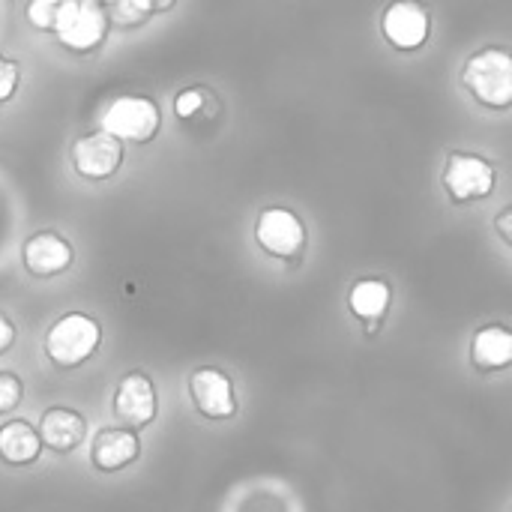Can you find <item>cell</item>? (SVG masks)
I'll use <instances>...</instances> for the list:
<instances>
[{"instance_id":"1","label":"cell","mask_w":512,"mask_h":512,"mask_svg":"<svg viewBox=\"0 0 512 512\" xmlns=\"http://www.w3.org/2000/svg\"><path fill=\"white\" fill-rule=\"evenodd\" d=\"M462 84L486 108H510L512 57L504 48H483L462 66Z\"/></svg>"},{"instance_id":"2","label":"cell","mask_w":512,"mask_h":512,"mask_svg":"<svg viewBox=\"0 0 512 512\" xmlns=\"http://www.w3.org/2000/svg\"><path fill=\"white\" fill-rule=\"evenodd\" d=\"M108 27L111 24L99 0H63L54 15L51 33L60 39L63 48L75 54H90L105 42Z\"/></svg>"},{"instance_id":"3","label":"cell","mask_w":512,"mask_h":512,"mask_svg":"<svg viewBox=\"0 0 512 512\" xmlns=\"http://www.w3.org/2000/svg\"><path fill=\"white\" fill-rule=\"evenodd\" d=\"M99 342H102L99 324L90 315L69 312L57 318V324H51V330L45 333V357L60 369H75L96 354Z\"/></svg>"},{"instance_id":"4","label":"cell","mask_w":512,"mask_h":512,"mask_svg":"<svg viewBox=\"0 0 512 512\" xmlns=\"http://www.w3.org/2000/svg\"><path fill=\"white\" fill-rule=\"evenodd\" d=\"M162 126V111L150 96H117L102 111V129L120 144H147Z\"/></svg>"},{"instance_id":"5","label":"cell","mask_w":512,"mask_h":512,"mask_svg":"<svg viewBox=\"0 0 512 512\" xmlns=\"http://www.w3.org/2000/svg\"><path fill=\"white\" fill-rule=\"evenodd\" d=\"M444 189L450 192L453 204H471L489 198L495 189V168L489 159L477 153L453 150L444 165Z\"/></svg>"},{"instance_id":"6","label":"cell","mask_w":512,"mask_h":512,"mask_svg":"<svg viewBox=\"0 0 512 512\" xmlns=\"http://www.w3.org/2000/svg\"><path fill=\"white\" fill-rule=\"evenodd\" d=\"M255 240L258 246L282 261H294L306 246V228L300 216H294L285 207H267L255 222Z\"/></svg>"},{"instance_id":"7","label":"cell","mask_w":512,"mask_h":512,"mask_svg":"<svg viewBox=\"0 0 512 512\" xmlns=\"http://www.w3.org/2000/svg\"><path fill=\"white\" fill-rule=\"evenodd\" d=\"M381 30H384V39L393 48H399V51H417L429 39L432 18H429V9L420 0H396V3H390L384 9Z\"/></svg>"},{"instance_id":"8","label":"cell","mask_w":512,"mask_h":512,"mask_svg":"<svg viewBox=\"0 0 512 512\" xmlns=\"http://www.w3.org/2000/svg\"><path fill=\"white\" fill-rule=\"evenodd\" d=\"M159 402H156V387L144 372H129L117 381L114 390V417L126 429H144L156 420Z\"/></svg>"},{"instance_id":"9","label":"cell","mask_w":512,"mask_h":512,"mask_svg":"<svg viewBox=\"0 0 512 512\" xmlns=\"http://www.w3.org/2000/svg\"><path fill=\"white\" fill-rule=\"evenodd\" d=\"M120 162H123V144L114 135H108L105 129L81 135L72 144V165L87 180H108V177H114Z\"/></svg>"},{"instance_id":"10","label":"cell","mask_w":512,"mask_h":512,"mask_svg":"<svg viewBox=\"0 0 512 512\" xmlns=\"http://www.w3.org/2000/svg\"><path fill=\"white\" fill-rule=\"evenodd\" d=\"M189 393H192L195 408L207 420H231L237 414L234 384L219 369H195L189 378Z\"/></svg>"},{"instance_id":"11","label":"cell","mask_w":512,"mask_h":512,"mask_svg":"<svg viewBox=\"0 0 512 512\" xmlns=\"http://www.w3.org/2000/svg\"><path fill=\"white\" fill-rule=\"evenodd\" d=\"M21 258H24V267H27L30 276L51 279V276H60L63 270H69L72 246L54 231H39V234L27 237V243L21 249Z\"/></svg>"},{"instance_id":"12","label":"cell","mask_w":512,"mask_h":512,"mask_svg":"<svg viewBox=\"0 0 512 512\" xmlns=\"http://www.w3.org/2000/svg\"><path fill=\"white\" fill-rule=\"evenodd\" d=\"M87 435V420L72 408H48L39 420V441L54 453H72Z\"/></svg>"},{"instance_id":"13","label":"cell","mask_w":512,"mask_h":512,"mask_svg":"<svg viewBox=\"0 0 512 512\" xmlns=\"http://www.w3.org/2000/svg\"><path fill=\"white\" fill-rule=\"evenodd\" d=\"M141 453V441L132 429H102L90 444V462L99 471H120Z\"/></svg>"},{"instance_id":"14","label":"cell","mask_w":512,"mask_h":512,"mask_svg":"<svg viewBox=\"0 0 512 512\" xmlns=\"http://www.w3.org/2000/svg\"><path fill=\"white\" fill-rule=\"evenodd\" d=\"M512 360V333L501 324L480 327L471 342V363L480 372H498L507 369Z\"/></svg>"},{"instance_id":"15","label":"cell","mask_w":512,"mask_h":512,"mask_svg":"<svg viewBox=\"0 0 512 512\" xmlns=\"http://www.w3.org/2000/svg\"><path fill=\"white\" fill-rule=\"evenodd\" d=\"M42 453L39 432L24 420H9L0 426V462L6 465H33Z\"/></svg>"},{"instance_id":"16","label":"cell","mask_w":512,"mask_h":512,"mask_svg":"<svg viewBox=\"0 0 512 512\" xmlns=\"http://www.w3.org/2000/svg\"><path fill=\"white\" fill-rule=\"evenodd\" d=\"M390 300H393V291L384 279H360V282H354V288L348 294V306L363 324L381 321Z\"/></svg>"},{"instance_id":"17","label":"cell","mask_w":512,"mask_h":512,"mask_svg":"<svg viewBox=\"0 0 512 512\" xmlns=\"http://www.w3.org/2000/svg\"><path fill=\"white\" fill-rule=\"evenodd\" d=\"M102 9H105V18L108 24H117V27H141L147 18H150V9L144 0H102Z\"/></svg>"},{"instance_id":"18","label":"cell","mask_w":512,"mask_h":512,"mask_svg":"<svg viewBox=\"0 0 512 512\" xmlns=\"http://www.w3.org/2000/svg\"><path fill=\"white\" fill-rule=\"evenodd\" d=\"M60 3H63V0H30V3H27V21H30L36 30L51 33V24H54V15H57Z\"/></svg>"},{"instance_id":"19","label":"cell","mask_w":512,"mask_h":512,"mask_svg":"<svg viewBox=\"0 0 512 512\" xmlns=\"http://www.w3.org/2000/svg\"><path fill=\"white\" fill-rule=\"evenodd\" d=\"M24 396V384L18 375L12 372H0V414H9L21 405Z\"/></svg>"},{"instance_id":"20","label":"cell","mask_w":512,"mask_h":512,"mask_svg":"<svg viewBox=\"0 0 512 512\" xmlns=\"http://www.w3.org/2000/svg\"><path fill=\"white\" fill-rule=\"evenodd\" d=\"M207 90H201V87H189V90H183L177 99H174V111L183 117V120H189V117H195L201 108H204V102H207Z\"/></svg>"},{"instance_id":"21","label":"cell","mask_w":512,"mask_h":512,"mask_svg":"<svg viewBox=\"0 0 512 512\" xmlns=\"http://www.w3.org/2000/svg\"><path fill=\"white\" fill-rule=\"evenodd\" d=\"M15 87H18V63L0 54V105L15 96Z\"/></svg>"},{"instance_id":"22","label":"cell","mask_w":512,"mask_h":512,"mask_svg":"<svg viewBox=\"0 0 512 512\" xmlns=\"http://www.w3.org/2000/svg\"><path fill=\"white\" fill-rule=\"evenodd\" d=\"M495 228H498V234H501V240L512 246V207H504L501 213H498V219H495Z\"/></svg>"},{"instance_id":"23","label":"cell","mask_w":512,"mask_h":512,"mask_svg":"<svg viewBox=\"0 0 512 512\" xmlns=\"http://www.w3.org/2000/svg\"><path fill=\"white\" fill-rule=\"evenodd\" d=\"M12 342H15V327H12V321L6 315H0V354L6 348H12Z\"/></svg>"},{"instance_id":"24","label":"cell","mask_w":512,"mask_h":512,"mask_svg":"<svg viewBox=\"0 0 512 512\" xmlns=\"http://www.w3.org/2000/svg\"><path fill=\"white\" fill-rule=\"evenodd\" d=\"M144 3H147L150 15H156V12H168L177 0H144Z\"/></svg>"},{"instance_id":"25","label":"cell","mask_w":512,"mask_h":512,"mask_svg":"<svg viewBox=\"0 0 512 512\" xmlns=\"http://www.w3.org/2000/svg\"><path fill=\"white\" fill-rule=\"evenodd\" d=\"M99 3H102V0H99Z\"/></svg>"}]
</instances>
